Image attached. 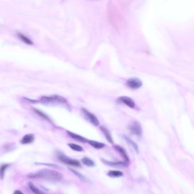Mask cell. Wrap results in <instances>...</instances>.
<instances>
[{
    "instance_id": "cell-1",
    "label": "cell",
    "mask_w": 194,
    "mask_h": 194,
    "mask_svg": "<svg viewBox=\"0 0 194 194\" xmlns=\"http://www.w3.org/2000/svg\"><path fill=\"white\" fill-rule=\"evenodd\" d=\"M27 176L30 178L40 179L50 181H60L62 179V174L57 171L50 169H42L36 173H31Z\"/></svg>"
},
{
    "instance_id": "cell-2",
    "label": "cell",
    "mask_w": 194,
    "mask_h": 194,
    "mask_svg": "<svg viewBox=\"0 0 194 194\" xmlns=\"http://www.w3.org/2000/svg\"><path fill=\"white\" fill-rule=\"evenodd\" d=\"M57 157H58L59 160L61 162L65 163L66 165L76 167H81L80 162L76 159H74L72 158H69L67 156L61 154V153H59Z\"/></svg>"
},
{
    "instance_id": "cell-3",
    "label": "cell",
    "mask_w": 194,
    "mask_h": 194,
    "mask_svg": "<svg viewBox=\"0 0 194 194\" xmlns=\"http://www.w3.org/2000/svg\"><path fill=\"white\" fill-rule=\"evenodd\" d=\"M128 129L130 133L137 136L140 137L142 134V129L141 125L137 121H132L130 122Z\"/></svg>"
},
{
    "instance_id": "cell-4",
    "label": "cell",
    "mask_w": 194,
    "mask_h": 194,
    "mask_svg": "<svg viewBox=\"0 0 194 194\" xmlns=\"http://www.w3.org/2000/svg\"><path fill=\"white\" fill-rule=\"evenodd\" d=\"M82 112H83L84 115L85 116V117L86 118V120L91 122L92 124H93L95 126H99V121L97 119V117L94 115V114H92V113H91L90 112L87 111L86 109L83 108L82 109Z\"/></svg>"
},
{
    "instance_id": "cell-5",
    "label": "cell",
    "mask_w": 194,
    "mask_h": 194,
    "mask_svg": "<svg viewBox=\"0 0 194 194\" xmlns=\"http://www.w3.org/2000/svg\"><path fill=\"white\" fill-rule=\"evenodd\" d=\"M127 86L129 87L130 88H132L133 90H137L141 87L142 86V82L140 79L136 78H130L128 80L127 82Z\"/></svg>"
},
{
    "instance_id": "cell-6",
    "label": "cell",
    "mask_w": 194,
    "mask_h": 194,
    "mask_svg": "<svg viewBox=\"0 0 194 194\" xmlns=\"http://www.w3.org/2000/svg\"><path fill=\"white\" fill-rule=\"evenodd\" d=\"M42 101L44 103H48L50 102H59L65 103L66 102V100L63 97L59 96H53L51 97H43L42 98Z\"/></svg>"
},
{
    "instance_id": "cell-7",
    "label": "cell",
    "mask_w": 194,
    "mask_h": 194,
    "mask_svg": "<svg viewBox=\"0 0 194 194\" xmlns=\"http://www.w3.org/2000/svg\"><path fill=\"white\" fill-rule=\"evenodd\" d=\"M101 161L103 163H104L106 165L113 166V167H127L129 165V163L128 162H121V161H118V162H112L109 161L107 160H105L104 159H101Z\"/></svg>"
},
{
    "instance_id": "cell-8",
    "label": "cell",
    "mask_w": 194,
    "mask_h": 194,
    "mask_svg": "<svg viewBox=\"0 0 194 194\" xmlns=\"http://www.w3.org/2000/svg\"><path fill=\"white\" fill-rule=\"evenodd\" d=\"M114 148L116 151L119 152V154L121 155V156H122V157L124 158L125 162L129 163V158L128 157V155L127 154L126 150H125V149L124 147H122L121 146H119V145H115Z\"/></svg>"
},
{
    "instance_id": "cell-9",
    "label": "cell",
    "mask_w": 194,
    "mask_h": 194,
    "mask_svg": "<svg viewBox=\"0 0 194 194\" xmlns=\"http://www.w3.org/2000/svg\"><path fill=\"white\" fill-rule=\"evenodd\" d=\"M119 100L121 102H122V103H124V104L126 105L128 107H129L130 108H133L135 107V103L133 101L132 99L130 98L127 96H122L120 97L119 99Z\"/></svg>"
},
{
    "instance_id": "cell-10",
    "label": "cell",
    "mask_w": 194,
    "mask_h": 194,
    "mask_svg": "<svg viewBox=\"0 0 194 194\" xmlns=\"http://www.w3.org/2000/svg\"><path fill=\"white\" fill-rule=\"evenodd\" d=\"M67 132L68 133V136L70 137H71L73 139H74L75 140L78 141L79 142H83V143L87 142V141H88V140L86 138L80 136L79 134L72 133V132H69V131H67Z\"/></svg>"
},
{
    "instance_id": "cell-11",
    "label": "cell",
    "mask_w": 194,
    "mask_h": 194,
    "mask_svg": "<svg viewBox=\"0 0 194 194\" xmlns=\"http://www.w3.org/2000/svg\"><path fill=\"white\" fill-rule=\"evenodd\" d=\"M100 130L102 132V133L104 134L107 140L108 141L109 143L113 144V138H112L111 134V133H109V130L104 126H100Z\"/></svg>"
},
{
    "instance_id": "cell-12",
    "label": "cell",
    "mask_w": 194,
    "mask_h": 194,
    "mask_svg": "<svg viewBox=\"0 0 194 194\" xmlns=\"http://www.w3.org/2000/svg\"><path fill=\"white\" fill-rule=\"evenodd\" d=\"M34 140V136L32 134H26L25 136L22 138L21 142L22 144H30L32 143Z\"/></svg>"
},
{
    "instance_id": "cell-13",
    "label": "cell",
    "mask_w": 194,
    "mask_h": 194,
    "mask_svg": "<svg viewBox=\"0 0 194 194\" xmlns=\"http://www.w3.org/2000/svg\"><path fill=\"white\" fill-rule=\"evenodd\" d=\"M87 142L90 144L91 146H92V147L96 149H103L105 146V145L104 144H103L102 142H97V141H96L88 140Z\"/></svg>"
},
{
    "instance_id": "cell-14",
    "label": "cell",
    "mask_w": 194,
    "mask_h": 194,
    "mask_svg": "<svg viewBox=\"0 0 194 194\" xmlns=\"http://www.w3.org/2000/svg\"><path fill=\"white\" fill-rule=\"evenodd\" d=\"M107 175L111 178H119L124 175V174L122 171L118 170H110L108 173Z\"/></svg>"
},
{
    "instance_id": "cell-15",
    "label": "cell",
    "mask_w": 194,
    "mask_h": 194,
    "mask_svg": "<svg viewBox=\"0 0 194 194\" xmlns=\"http://www.w3.org/2000/svg\"><path fill=\"white\" fill-rule=\"evenodd\" d=\"M124 138L125 140L126 141V142L129 144V145H130L132 147L133 149L138 153V145H137L136 143L134 142L133 141L130 140L129 138H128L126 136H124Z\"/></svg>"
},
{
    "instance_id": "cell-16",
    "label": "cell",
    "mask_w": 194,
    "mask_h": 194,
    "mask_svg": "<svg viewBox=\"0 0 194 194\" xmlns=\"http://www.w3.org/2000/svg\"><path fill=\"white\" fill-rule=\"evenodd\" d=\"M82 162L84 165L88 167H93L95 165L94 161L91 159L87 158V157H84V158H82Z\"/></svg>"
},
{
    "instance_id": "cell-17",
    "label": "cell",
    "mask_w": 194,
    "mask_h": 194,
    "mask_svg": "<svg viewBox=\"0 0 194 194\" xmlns=\"http://www.w3.org/2000/svg\"><path fill=\"white\" fill-rule=\"evenodd\" d=\"M29 187L30 190L32 191V192L35 194H45L43 191L40 190L39 188H38L37 187H36L34 184L32 182H29Z\"/></svg>"
},
{
    "instance_id": "cell-18",
    "label": "cell",
    "mask_w": 194,
    "mask_h": 194,
    "mask_svg": "<svg viewBox=\"0 0 194 194\" xmlns=\"http://www.w3.org/2000/svg\"><path fill=\"white\" fill-rule=\"evenodd\" d=\"M68 146L74 151L81 152V151H82L83 150V147H82L81 146H80V145H76V144L70 143V144H68Z\"/></svg>"
},
{
    "instance_id": "cell-19",
    "label": "cell",
    "mask_w": 194,
    "mask_h": 194,
    "mask_svg": "<svg viewBox=\"0 0 194 194\" xmlns=\"http://www.w3.org/2000/svg\"><path fill=\"white\" fill-rule=\"evenodd\" d=\"M69 170H70L72 173H74V174L76 176H78L80 179L83 180L84 182H88V181L86 177L85 176H84L82 174H80V173L78 172V171H76L73 170V169H70V168L69 169Z\"/></svg>"
},
{
    "instance_id": "cell-20",
    "label": "cell",
    "mask_w": 194,
    "mask_h": 194,
    "mask_svg": "<svg viewBox=\"0 0 194 194\" xmlns=\"http://www.w3.org/2000/svg\"><path fill=\"white\" fill-rule=\"evenodd\" d=\"M9 166L10 165L9 164H4V165L1 166V167H0V178L1 179H4L5 171Z\"/></svg>"
},
{
    "instance_id": "cell-21",
    "label": "cell",
    "mask_w": 194,
    "mask_h": 194,
    "mask_svg": "<svg viewBox=\"0 0 194 194\" xmlns=\"http://www.w3.org/2000/svg\"><path fill=\"white\" fill-rule=\"evenodd\" d=\"M19 36L20 37V38L24 42H25L26 43L28 44H32V41L31 40H29L28 38H27L26 36H25L24 35L21 34H19Z\"/></svg>"
},
{
    "instance_id": "cell-22",
    "label": "cell",
    "mask_w": 194,
    "mask_h": 194,
    "mask_svg": "<svg viewBox=\"0 0 194 194\" xmlns=\"http://www.w3.org/2000/svg\"><path fill=\"white\" fill-rule=\"evenodd\" d=\"M35 111H36V113H37L38 115H40L41 117H42L43 118L46 119V120H47L50 121V119H49V118L47 117V116L45 115L44 114H43V113H42L41 112L39 111H38V110H35Z\"/></svg>"
},
{
    "instance_id": "cell-23",
    "label": "cell",
    "mask_w": 194,
    "mask_h": 194,
    "mask_svg": "<svg viewBox=\"0 0 194 194\" xmlns=\"http://www.w3.org/2000/svg\"><path fill=\"white\" fill-rule=\"evenodd\" d=\"M23 194V193L21 192V191L19 190H16L15 191V192H14V194Z\"/></svg>"
}]
</instances>
